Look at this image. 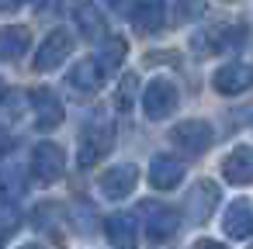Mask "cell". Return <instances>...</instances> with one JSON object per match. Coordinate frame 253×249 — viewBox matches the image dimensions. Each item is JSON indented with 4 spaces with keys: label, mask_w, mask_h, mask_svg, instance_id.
<instances>
[{
    "label": "cell",
    "mask_w": 253,
    "mask_h": 249,
    "mask_svg": "<svg viewBox=\"0 0 253 249\" xmlns=\"http://www.w3.org/2000/svg\"><path fill=\"white\" fill-rule=\"evenodd\" d=\"M139 214L146 218V235H149L153 242H163V239H170V235L177 232V214H173V208H167V204H160V201H142V204H139Z\"/></svg>",
    "instance_id": "cell-1"
},
{
    "label": "cell",
    "mask_w": 253,
    "mask_h": 249,
    "mask_svg": "<svg viewBox=\"0 0 253 249\" xmlns=\"http://www.w3.org/2000/svg\"><path fill=\"white\" fill-rule=\"evenodd\" d=\"M173 145L187 156H201L208 145H211V125L208 121H180L173 132H170Z\"/></svg>",
    "instance_id": "cell-2"
},
{
    "label": "cell",
    "mask_w": 253,
    "mask_h": 249,
    "mask_svg": "<svg viewBox=\"0 0 253 249\" xmlns=\"http://www.w3.org/2000/svg\"><path fill=\"white\" fill-rule=\"evenodd\" d=\"M73 52V35L70 32H52L42 45H39V52H35V70L39 73H49V70H56V66H63V59Z\"/></svg>",
    "instance_id": "cell-3"
},
{
    "label": "cell",
    "mask_w": 253,
    "mask_h": 249,
    "mask_svg": "<svg viewBox=\"0 0 253 249\" xmlns=\"http://www.w3.org/2000/svg\"><path fill=\"white\" fill-rule=\"evenodd\" d=\"M63 166H66V159H63V149L56 142H39L35 145L32 170H35V180L39 183H56L63 177Z\"/></svg>",
    "instance_id": "cell-4"
},
{
    "label": "cell",
    "mask_w": 253,
    "mask_h": 249,
    "mask_svg": "<svg viewBox=\"0 0 253 249\" xmlns=\"http://www.w3.org/2000/svg\"><path fill=\"white\" fill-rule=\"evenodd\" d=\"M142 107H146V114H149L153 121L167 118V114L177 107V87H173L170 80H153V83L142 90Z\"/></svg>",
    "instance_id": "cell-5"
},
{
    "label": "cell",
    "mask_w": 253,
    "mask_h": 249,
    "mask_svg": "<svg viewBox=\"0 0 253 249\" xmlns=\"http://www.w3.org/2000/svg\"><path fill=\"white\" fill-rule=\"evenodd\" d=\"M135 183H139V170H135L132 163H122V166H111L108 173H101L97 190H101L104 197L118 201V197H128V194L135 190Z\"/></svg>",
    "instance_id": "cell-6"
},
{
    "label": "cell",
    "mask_w": 253,
    "mask_h": 249,
    "mask_svg": "<svg viewBox=\"0 0 253 249\" xmlns=\"http://www.w3.org/2000/svg\"><path fill=\"white\" fill-rule=\"evenodd\" d=\"M215 204H218V187L211 180H201L187 194V218L191 221H208L211 211H215Z\"/></svg>",
    "instance_id": "cell-7"
},
{
    "label": "cell",
    "mask_w": 253,
    "mask_h": 249,
    "mask_svg": "<svg viewBox=\"0 0 253 249\" xmlns=\"http://www.w3.org/2000/svg\"><path fill=\"white\" fill-rule=\"evenodd\" d=\"M32 104H35V125L42 132H52L56 125H63V101L52 90H35Z\"/></svg>",
    "instance_id": "cell-8"
},
{
    "label": "cell",
    "mask_w": 253,
    "mask_h": 249,
    "mask_svg": "<svg viewBox=\"0 0 253 249\" xmlns=\"http://www.w3.org/2000/svg\"><path fill=\"white\" fill-rule=\"evenodd\" d=\"M211 83H215L218 94H229V97H232V94H243V90L253 83V73H250L246 63H229V66H222V70L215 73Z\"/></svg>",
    "instance_id": "cell-9"
},
{
    "label": "cell",
    "mask_w": 253,
    "mask_h": 249,
    "mask_svg": "<svg viewBox=\"0 0 253 249\" xmlns=\"http://www.w3.org/2000/svg\"><path fill=\"white\" fill-rule=\"evenodd\" d=\"M180 180H184L180 159H173V156H156V159L149 163V183H153L156 190H170V187H177Z\"/></svg>",
    "instance_id": "cell-10"
},
{
    "label": "cell",
    "mask_w": 253,
    "mask_h": 249,
    "mask_svg": "<svg viewBox=\"0 0 253 249\" xmlns=\"http://www.w3.org/2000/svg\"><path fill=\"white\" fill-rule=\"evenodd\" d=\"M104 232H108V242L118 246V249H132L139 242V225L132 214H111L104 221Z\"/></svg>",
    "instance_id": "cell-11"
},
{
    "label": "cell",
    "mask_w": 253,
    "mask_h": 249,
    "mask_svg": "<svg viewBox=\"0 0 253 249\" xmlns=\"http://www.w3.org/2000/svg\"><path fill=\"white\" fill-rule=\"evenodd\" d=\"M125 52H128V42L122 35H108L97 49V59H94L97 73H118V66L125 63Z\"/></svg>",
    "instance_id": "cell-12"
},
{
    "label": "cell",
    "mask_w": 253,
    "mask_h": 249,
    "mask_svg": "<svg viewBox=\"0 0 253 249\" xmlns=\"http://www.w3.org/2000/svg\"><path fill=\"white\" fill-rule=\"evenodd\" d=\"M132 21H135V28H139V32L156 35V32H163L167 4H163V0H142V4L135 7V14H132Z\"/></svg>",
    "instance_id": "cell-13"
},
{
    "label": "cell",
    "mask_w": 253,
    "mask_h": 249,
    "mask_svg": "<svg viewBox=\"0 0 253 249\" xmlns=\"http://www.w3.org/2000/svg\"><path fill=\"white\" fill-rule=\"evenodd\" d=\"M222 173H225V180H229V183L246 187V183H250V177H253V170H250V149H246V145L232 149V152L225 156V163H222Z\"/></svg>",
    "instance_id": "cell-14"
},
{
    "label": "cell",
    "mask_w": 253,
    "mask_h": 249,
    "mask_svg": "<svg viewBox=\"0 0 253 249\" xmlns=\"http://www.w3.org/2000/svg\"><path fill=\"white\" fill-rule=\"evenodd\" d=\"M250 201H232L229 204V211H225V221H222V228H225V235L229 239H246L250 235Z\"/></svg>",
    "instance_id": "cell-15"
},
{
    "label": "cell",
    "mask_w": 253,
    "mask_h": 249,
    "mask_svg": "<svg viewBox=\"0 0 253 249\" xmlns=\"http://www.w3.org/2000/svg\"><path fill=\"white\" fill-rule=\"evenodd\" d=\"M108 149H111V132H108V128H94V132H87V139H84V145H80V166L97 163Z\"/></svg>",
    "instance_id": "cell-16"
},
{
    "label": "cell",
    "mask_w": 253,
    "mask_h": 249,
    "mask_svg": "<svg viewBox=\"0 0 253 249\" xmlns=\"http://www.w3.org/2000/svg\"><path fill=\"white\" fill-rule=\"evenodd\" d=\"M21 194H25V170L4 166L0 170V204H14Z\"/></svg>",
    "instance_id": "cell-17"
},
{
    "label": "cell",
    "mask_w": 253,
    "mask_h": 249,
    "mask_svg": "<svg viewBox=\"0 0 253 249\" xmlns=\"http://www.w3.org/2000/svg\"><path fill=\"white\" fill-rule=\"evenodd\" d=\"M25 49H28V32L21 25L0 28V59H18L25 56Z\"/></svg>",
    "instance_id": "cell-18"
},
{
    "label": "cell",
    "mask_w": 253,
    "mask_h": 249,
    "mask_svg": "<svg viewBox=\"0 0 253 249\" xmlns=\"http://www.w3.org/2000/svg\"><path fill=\"white\" fill-rule=\"evenodd\" d=\"M70 83H73V90H80V94L97 90V66H94L90 59L77 63V66H73V73H70Z\"/></svg>",
    "instance_id": "cell-19"
},
{
    "label": "cell",
    "mask_w": 253,
    "mask_h": 249,
    "mask_svg": "<svg viewBox=\"0 0 253 249\" xmlns=\"http://www.w3.org/2000/svg\"><path fill=\"white\" fill-rule=\"evenodd\" d=\"M77 25H80L84 35H90V38H97V35L104 32V18H101L97 7H80V11H77Z\"/></svg>",
    "instance_id": "cell-20"
},
{
    "label": "cell",
    "mask_w": 253,
    "mask_h": 249,
    "mask_svg": "<svg viewBox=\"0 0 253 249\" xmlns=\"http://www.w3.org/2000/svg\"><path fill=\"white\" fill-rule=\"evenodd\" d=\"M201 11H205V0H177V14H180L184 21L201 18Z\"/></svg>",
    "instance_id": "cell-21"
},
{
    "label": "cell",
    "mask_w": 253,
    "mask_h": 249,
    "mask_svg": "<svg viewBox=\"0 0 253 249\" xmlns=\"http://www.w3.org/2000/svg\"><path fill=\"white\" fill-rule=\"evenodd\" d=\"M135 83H139V80H135L132 73H128V76H122V101H118V107H128V104H132V94H135Z\"/></svg>",
    "instance_id": "cell-22"
},
{
    "label": "cell",
    "mask_w": 253,
    "mask_h": 249,
    "mask_svg": "<svg viewBox=\"0 0 253 249\" xmlns=\"http://www.w3.org/2000/svg\"><path fill=\"white\" fill-rule=\"evenodd\" d=\"M14 228H18V218H14V214H0V239L11 235Z\"/></svg>",
    "instance_id": "cell-23"
},
{
    "label": "cell",
    "mask_w": 253,
    "mask_h": 249,
    "mask_svg": "<svg viewBox=\"0 0 253 249\" xmlns=\"http://www.w3.org/2000/svg\"><path fill=\"white\" fill-rule=\"evenodd\" d=\"M191 249H225L222 242H211V239H201V242H194Z\"/></svg>",
    "instance_id": "cell-24"
},
{
    "label": "cell",
    "mask_w": 253,
    "mask_h": 249,
    "mask_svg": "<svg viewBox=\"0 0 253 249\" xmlns=\"http://www.w3.org/2000/svg\"><path fill=\"white\" fill-rule=\"evenodd\" d=\"M7 149H11V135L0 128V156H7Z\"/></svg>",
    "instance_id": "cell-25"
},
{
    "label": "cell",
    "mask_w": 253,
    "mask_h": 249,
    "mask_svg": "<svg viewBox=\"0 0 253 249\" xmlns=\"http://www.w3.org/2000/svg\"><path fill=\"white\" fill-rule=\"evenodd\" d=\"M0 4H7V7H18V4H25V0H0Z\"/></svg>",
    "instance_id": "cell-26"
},
{
    "label": "cell",
    "mask_w": 253,
    "mask_h": 249,
    "mask_svg": "<svg viewBox=\"0 0 253 249\" xmlns=\"http://www.w3.org/2000/svg\"><path fill=\"white\" fill-rule=\"evenodd\" d=\"M21 249H42V246H21Z\"/></svg>",
    "instance_id": "cell-27"
},
{
    "label": "cell",
    "mask_w": 253,
    "mask_h": 249,
    "mask_svg": "<svg viewBox=\"0 0 253 249\" xmlns=\"http://www.w3.org/2000/svg\"><path fill=\"white\" fill-rule=\"evenodd\" d=\"M0 97H4V83H0Z\"/></svg>",
    "instance_id": "cell-28"
}]
</instances>
